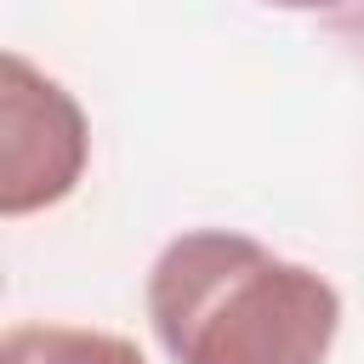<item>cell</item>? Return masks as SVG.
I'll use <instances>...</instances> for the list:
<instances>
[{
	"label": "cell",
	"mask_w": 364,
	"mask_h": 364,
	"mask_svg": "<svg viewBox=\"0 0 364 364\" xmlns=\"http://www.w3.org/2000/svg\"><path fill=\"white\" fill-rule=\"evenodd\" d=\"M262 6H279V11H341V6H353V0H262Z\"/></svg>",
	"instance_id": "obj_5"
},
{
	"label": "cell",
	"mask_w": 364,
	"mask_h": 364,
	"mask_svg": "<svg viewBox=\"0 0 364 364\" xmlns=\"http://www.w3.org/2000/svg\"><path fill=\"white\" fill-rule=\"evenodd\" d=\"M0 74V216H28L80 188L91 131L80 102L23 51H6Z\"/></svg>",
	"instance_id": "obj_2"
},
{
	"label": "cell",
	"mask_w": 364,
	"mask_h": 364,
	"mask_svg": "<svg viewBox=\"0 0 364 364\" xmlns=\"http://www.w3.org/2000/svg\"><path fill=\"white\" fill-rule=\"evenodd\" d=\"M330 34H336V40H347V46L364 57V0H353V6H341V11H330Z\"/></svg>",
	"instance_id": "obj_4"
},
{
	"label": "cell",
	"mask_w": 364,
	"mask_h": 364,
	"mask_svg": "<svg viewBox=\"0 0 364 364\" xmlns=\"http://www.w3.org/2000/svg\"><path fill=\"white\" fill-rule=\"evenodd\" d=\"M0 364H148L136 341L85 324H11Z\"/></svg>",
	"instance_id": "obj_3"
},
{
	"label": "cell",
	"mask_w": 364,
	"mask_h": 364,
	"mask_svg": "<svg viewBox=\"0 0 364 364\" xmlns=\"http://www.w3.org/2000/svg\"><path fill=\"white\" fill-rule=\"evenodd\" d=\"M148 324L176 364H324L341 296L250 233H176L148 267Z\"/></svg>",
	"instance_id": "obj_1"
}]
</instances>
